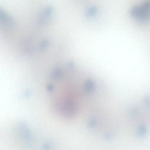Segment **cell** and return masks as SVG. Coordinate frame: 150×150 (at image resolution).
Returning a JSON list of instances; mask_svg holds the SVG:
<instances>
[{"instance_id":"277c9868","label":"cell","mask_w":150,"mask_h":150,"mask_svg":"<svg viewBox=\"0 0 150 150\" xmlns=\"http://www.w3.org/2000/svg\"><path fill=\"white\" fill-rule=\"evenodd\" d=\"M98 12L97 6L95 5H91L88 6L85 11V15L88 18H93L97 15Z\"/></svg>"},{"instance_id":"7a4b0ae2","label":"cell","mask_w":150,"mask_h":150,"mask_svg":"<svg viewBox=\"0 0 150 150\" xmlns=\"http://www.w3.org/2000/svg\"><path fill=\"white\" fill-rule=\"evenodd\" d=\"M53 13V8L51 6H48L45 8L39 15L38 22L40 25L45 24L52 16Z\"/></svg>"},{"instance_id":"8992f818","label":"cell","mask_w":150,"mask_h":150,"mask_svg":"<svg viewBox=\"0 0 150 150\" xmlns=\"http://www.w3.org/2000/svg\"><path fill=\"white\" fill-rule=\"evenodd\" d=\"M146 127L142 125L138 129V133L139 135H144L145 134V133H146Z\"/></svg>"},{"instance_id":"6da1fadb","label":"cell","mask_w":150,"mask_h":150,"mask_svg":"<svg viewBox=\"0 0 150 150\" xmlns=\"http://www.w3.org/2000/svg\"><path fill=\"white\" fill-rule=\"evenodd\" d=\"M150 14V1H146L139 5L134 6L131 11V15L140 21H145Z\"/></svg>"},{"instance_id":"5b68a950","label":"cell","mask_w":150,"mask_h":150,"mask_svg":"<svg viewBox=\"0 0 150 150\" xmlns=\"http://www.w3.org/2000/svg\"><path fill=\"white\" fill-rule=\"evenodd\" d=\"M84 90L87 93H91L94 88V84L91 80H88L86 81Z\"/></svg>"},{"instance_id":"3957f363","label":"cell","mask_w":150,"mask_h":150,"mask_svg":"<svg viewBox=\"0 0 150 150\" xmlns=\"http://www.w3.org/2000/svg\"><path fill=\"white\" fill-rule=\"evenodd\" d=\"M0 21L2 24L9 28H12L15 25L12 18L2 9L0 10Z\"/></svg>"}]
</instances>
